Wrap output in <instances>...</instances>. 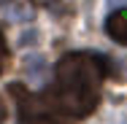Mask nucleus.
I'll return each mask as SVG.
<instances>
[{"label": "nucleus", "instance_id": "1", "mask_svg": "<svg viewBox=\"0 0 127 124\" xmlns=\"http://www.w3.org/2000/svg\"><path fill=\"white\" fill-rule=\"evenodd\" d=\"M114 62L100 54L70 51L57 62L54 81L35 95L41 111L57 124H70L87 119L100 102L103 78L111 73Z\"/></svg>", "mask_w": 127, "mask_h": 124}, {"label": "nucleus", "instance_id": "2", "mask_svg": "<svg viewBox=\"0 0 127 124\" xmlns=\"http://www.w3.org/2000/svg\"><path fill=\"white\" fill-rule=\"evenodd\" d=\"M8 92H11V97L16 100V105H19V124H57L54 119H49V116L41 111L35 95L27 92L22 84H11Z\"/></svg>", "mask_w": 127, "mask_h": 124}, {"label": "nucleus", "instance_id": "3", "mask_svg": "<svg viewBox=\"0 0 127 124\" xmlns=\"http://www.w3.org/2000/svg\"><path fill=\"white\" fill-rule=\"evenodd\" d=\"M105 32L111 41L127 46V8L125 11H114L108 19H105Z\"/></svg>", "mask_w": 127, "mask_h": 124}, {"label": "nucleus", "instance_id": "4", "mask_svg": "<svg viewBox=\"0 0 127 124\" xmlns=\"http://www.w3.org/2000/svg\"><path fill=\"white\" fill-rule=\"evenodd\" d=\"M5 65H8V43H5V35L0 30V75L5 70Z\"/></svg>", "mask_w": 127, "mask_h": 124}, {"label": "nucleus", "instance_id": "5", "mask_svg": "<svg viewBox=\"0 0 127 124\" xmlns=\"http://www.w3.org/2000/svg\"><path fill=\"white\" fill-rule=\"evenodd\" d=\"M108 5L111 8H122V5H127V0H108Z\"/></svg>", "mask_w": 127, "mask_h": 124}, {"label": "nucleus", "instance_id": "6", "mask_svg": "<svg viewBox=\"0 0 127 124\" xmlns=\"http://www.w3.org/2000/svg\"><path fill=\"white\" fill-rule=\"evenodd\" d=\"M5 122V102H3V100H0V124Z\"/></svg>", "mask_w": 127, "mask_h": 124}, {"label": "nucleus", "instance_id": "7", "mask_svg": "<svg viewBox=\"0 0 127 124\" xmlns=\"http://www.w3.org/2000/svg\"><path fill=\"white\" fill-rule=\"evenodd\" d=\"M32 3H38V5H51L54 0H32Z\"/></svg>", "mask_w": 127, "mask_h": 124}]
</instances>
